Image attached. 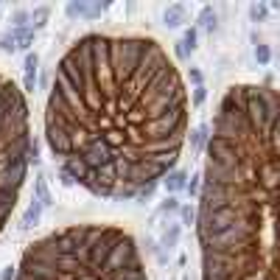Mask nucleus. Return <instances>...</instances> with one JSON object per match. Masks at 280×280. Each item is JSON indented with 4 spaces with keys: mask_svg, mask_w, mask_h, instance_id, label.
I'll list each match as a JSON object with an SVG mask.
<instances>
[{
    "mask_svg": "<svg viewBox=\"0 0 280 280\" xmlns=\"http://www.w3.org/2000/svg\"><path fill=\"white\" fill-rule=\"evenodd\" d=\"M182 42H185V45H188V48H191V51H194V45H196V31H194V28H188V31H185V37H182Z\"/></svg>",
    "mask_w": 280,
    "mask_h": 280,
    "instance_id": "nucleus-24",
    "label": "nucleus"
},
{
    "mask_svg": "<svg viewBox=\"0 0 280 280\" xmlns=\"http://www.w3.org/2000/svg\"><path fill=\"white\" fill-rule=\"evenodd\" d=\"M163 20H165V25H168V28H179V25L185 23V6H182V3L168 6V9H165V14H163Z\"/></svg>",
    "mask_w": 280,
    "mask_h": 280,
    "instance_id": "nucleus-6",
    "label": "nucleus"
},
{
    "mask_svg": "<svg viewBox=\"0 0 280 280\" xmlns=\"http://www.w3.org/2000/svg\"><path fill=\"white\" fill-rule=\"evenodd\" d=\"M205 96H207V92H205V87H194V98H191V107H199V104L202 101H205Z\"/></svg>",
    "mask_w": 280,
    "mask_h": 280,
    "instance_id": "nucleus-22",
    "label": "nucleus"
},
{
    "mask_svg": "<svg viewBox=\"0 0 280 280\" xmlns=\"http://www.w3.org/2000/svg\"><path fill=\"white\" fill-rule=\"evenodd\" d=\"M179 216H182V224H188V227L196 221V210H194L191 205H182V207H179Z\"/></svg>",
    "mask_w": 280,
    "mask_h": 280,
    "instance_id": "nucleus-19",
    "label": "nucleus"
},
{
    "mask_svg": "<svg viewBox=\"0 0 280 280\" xmlns=\"http://www.w3.org/2000/svg\"><path fill=\"white\" fill-rule=\"evenodd\" d=\"M48 9L45 6H39V9H34V14H31V23H34V28H42L45 25V20H48Z\"/></svg>",
    "mask_w": 280,
    "mask_h": 280,
    "instance_id": "nucleus-15",
    "label": "nucleus"
},
{
    "mask_svg": "<svg viewBox=\"0 0 280 280\" xmlns=\"http://www.w3.org/2000/svg\"><path fill=\"white\" fill-rule=\"evenodd\" d=\"M160 241H163L165 250L177 247V241H179V224H168V227H165V230H163V238H160Z\"/></svg>",
    "mask_w": 280,
    "mask_h": 280,
    "instance_id": "nucleus-10",
    "label": "nucleus"
},
{
    "mask_svg": "<svg viewBox=\"0 0 280 280\" xmlns=\"http://www.w3.org/2000/svg\"><path fill=\"white\" fill-rule=\"evenodd\" d=\"M37 65H39V56L37 54L25 56V79H37Z\"/></svg>",
    "mask_w": 280,
    "mask_h": 280,
    "instance_id": "nucleus-12",
    "label": "nucleus"
},
{
    "mask_svg": "<svg viewBox=\"0 0 280 280\" xmlns=\"http://www.w3.org/2000/svg\"><path fill=\"white\" fill-rule=\"evenodd\" d=\"M25 20H28V12H14V17H12L14 28H25Z\"/></svg>",
    "mask_w": 280,
    "mask_h": 280,
    "instance_id": "nucleus-23",
    "label": "nucleus"
},
{
    "mask_svg": "<svg viewBox=\"0 0 280 280\" xmlns=\"http://www.w3.org/2000/svg\"><path fill=\"white\" fill-rule=\"evenodd\" d=\"M196 232L202 280H280V90L236 84L221 96Z\"/></svg>",
    "mask_w": 280,
    "mask_h": 280,
    "instance_id": "nucleus-2",
    "label": "nucleus"
},
{
    "mask_svg": "<svg viewBox=\"0 0 280 280\" xmlns=\"http://www.w3.org/2000/svg\"><path fill=\"white\" fill-rule=\"evenodd\" d=\"M14 280H149L132 232L115 224H70L23 252Z\"/></svg>",
    "mask_w": 280,
    "mask_h": 280,
    "instance_id": "nucleus-3",
    "label": "nucleus"
},
{
    "mask_svg": "<svg viewBox=\"0 0 280 280\" xmlns=\"http://www.w3.org/2000/svg\"><path fill=\"white\" fill-rule=\"evenodd\" d=\"M12 37H14V48L17 51H28L31 45H34V28H14L12 31Z\"/></svg>",
    "mask_w": 280,
    "mask_h": 280,
    "instance_id": "nucleus-7",
    "label": "nucleus"
},
{
    "mask_svg": "<svg viewBox=\"0 0 280 280\" xmlns=\"http://www.w3.org/2000/svg\"><path fill=\"white\" fill-rule=\"evenodd\" d=\"M31 160H37V143L31 140L28 104L23 90L0 73V232L17 207Z\"/></svg>",
    "mask_w": 280,
    "mask_h": 280,
    "instance_id": "nucleus-4",
    "label": "nucleus"
},
{
    "mask_svg": "<svg viewBox=\"0 0 280 280\" xmlns=\"http://www.w3.org/2000/svg\"><path fill=\"white\" fill-rule=\"evenodd\" d=\"M87 3H67V14L70 17H87Z\"/></svg>",
    "mask_w": 280,
    "mask_h": 280,
    "instance_id": "nucleus-18",
    "label": "nucleus"
},
{
    "mask_svg": "<svg viewBox=\"0 0 280 280\" xmlns=\"http://www.w3.org/2000/svg\"><path fill=\"white\" fill-rule=\"evenodd\" d=\"M199 25H202V28H207V31L216 28V12H213V6H205L199 12Z\"/></svg>",
    "mask_w": 280,
    "mask_h": 280,
    "instance_id": "nucleus-11",
    "label": "nucleus"
},
{
    "mask_svg": "<svg viewBox=\"0 0 280 280\" xmlns=\"http://www.w3.org/2000/svg\"><path fill=\"white\" fill-rule=\"evenodd\" d=\"M188 90L152 37L87 34L56 65L45 140L67 182L104 199L152 196L188 140Z\"/></svg>",
    "mask_w": 280,
    "mask_h": 280,
    "instance_id": "nucleus-1",
    "label": "nucleus"
},
{
    "mask_svg": "<svg viewBox=\"0 0 280 280\" xmlns=\"http://www.w3.org/2000/svg\"><path fill=\"white\" fill-rule=\"evenodd\" d=\"M179 207H182V205H179L177 196H165V202L160 205V213H177Z\"/></svg>",
    "mask_w": 280,
    "mask_h": 280,
    "instance_id": "nucleus-16",
    "label": "nucleus"
},
{
    "mask_svg": "<svg viewBox=\"0 0 280 280\" xmlns=\"http://www.w3.org/2000/svg\"><path fill=\"white\" fill-rule=\"evenodd\" d=\"M107 9H110V3H96V6H90V9H87V20H90V17H98V14H104Z\"/></svg>",
    "mask_w": 280,
    "mask_h": 280,
    "instance_id": "nucleus-21",
    "label": "nucleus"
},
{
    "mask_svg": "<svg viewBox=\"0 0 280 280\" xmlns=\"http://www.w3.org/2000/svg\"><path fill=\"white\" fill-rule=\"evenodd\" d=\"M39 216H42V205H39L37 199L28 205V210H25V216H23V227H34V224H39Z\"/></svg>",
    "mask_w": 280,
    "mask_h": 280,
    "instance_id": "nucleus-9",
    "label": "nucleus"
},
{
    "mask_svg": "<svg viewBox=\"0 0 280 280\" xmlns=\"http://www.w3.org/2000/svg\"><path fill=\"white\" fill-rule=\"evenodd\" d=\"M255 59H258V65H269V62H272V51H269V45H263V42L255 45Z\"/></svg>",
    "mask_w": 280,
    "mask_h": 280,
    "instance_id": "nucleus-13",
    "label": "nucleus"
},
{
    "mask_svg": "<svg viewBox=\"0 0 280 280\" xmlns=\"http://www.w3.org/2000/svg\"><path fill=\"white\" fill-rule=\"evenodd\" d=\"M266 14H269V9L263 6V3H252V6H250V17L255 20V23H263Z\"/></svg>",
    "mask_w": 280,
    "mask_h": 280,
    "instance_id": "nucleus-14",
    "label": "nucleus"
},
{
    "mask_svg": "<svg viewBox=\"0 0 280 280\" xmlns=\"http://www.w3.org/2000/svg\"><path fill=\"white\" fill-rule=\"evenodd\" d=\"M37 202L39 205H51V194H48V188H45V179H37Z\"/></svg>",
    "mask_w": 280,
    "mask_h": 280,
    "instance_id": "nucleus-17",
    "label": "nucleus"
},
{
    "mask_svg": "<svg viewBox=\"0 0 280 280\" xmlns=\"http://www.w3.org/2000/svg\"><path fill=\"white\" fill-rule=\"evenodd\" d=\"M191 79H194V81H196V87H199V84H202V73H199V70H196V67H194V70H191Z\"/></svg>",
    "mask_w": 280,
    "mask_h": 280,
    "instance_id": "nucleus-27",
    "label": "nucleus"
},
{
    "mask_svg": "<svg viewBox=\"0 0 280 280\" xmlns=\"http://www.w3.org/2000/svg\"><path fill=\"white\" fill-rule=\"evenodd\" d=\"M177 54H179V56H191V48H188V45H185V42H179Z\"/></svg>",
    "mask_w": 280,
    "mask_h": 280,
    "instance_id": "nucleus-26",
    "label": "nucleus"
},
{
    "mask_svg": "<svg viewBox=\"0 0 280 280\" xmlns=\"http://www.w3.org/2000/svg\"><path fill=\"white\" fill-rule=\"evenodd\" d=\"M163 185H165V194L174 196V194H179L182 188H188V177H185V171L174 168V171H168V174H165Z\"/></svg>",
    "mask_w": 280,
    "mask_h": 280,
    "instance_id": "nucleus-5",
    "label": "nucleus"
},
{
    "mask_svg": "<svg viewBox=\"0 0 280 280\" xmlns=\"http://www.w3.org/2000/svg\"><path fill=\"white\" fill-rule=\"evenodd\" d=\"M14 277H17V266H6L0 272V280H14Z\"/></svg>",
    "mask_w": 280,
    "mask_h": 280,
    "instance_id": "nucleus-25",
    "label": "nucleus"
},
{
    "mask_svg": "<svg viewBox=\"0 0 280 280\" xmlns=\"http://www.w3.org/2000/svg\"><path fill=\"white\" fill-rule=\"evenodd\" d=\"M0 51H17L14 48V37H12V31H9V34H3V37H0Z\"/></svg>",
    "mask_w": 280,
    "mask_h": 280,
    "instance_id": "nucleus-20",
    "label": "nucleus"
},
{
    "mask_svg": "<svg viewBox=\"0 0 280 280\" xmlns=\"http://www.w3.org/2000/svg\"><path fill=\"white\" fill-rule=\"evenodd\" d=\"M191 143H194L196 152H202V149H205L207 143H210V129H207L205 123H202V126H196L194 132H191Z\"/></svg>",
    "mask_w": 280,
    "mask_h": 280,
    "instance_id": "nucleus-8",
    "label": "nucleus"
}]
</instances>
